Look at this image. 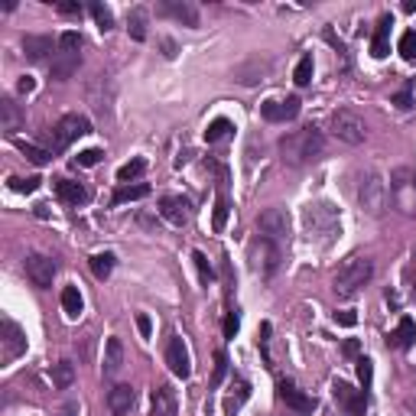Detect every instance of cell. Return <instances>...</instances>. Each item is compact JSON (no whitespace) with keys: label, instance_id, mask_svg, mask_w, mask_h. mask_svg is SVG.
<instances>
[{"label":"cell","instance_id":"obj_7","mask_svg":"<svg viewBox=\"0 0 416 416\" xmlns=\"http://www.w3.org/2000/svg\"><path fill=\"white\" fill-rule=\"evenodd\" d=\"M20 355H26V332L13 319H3L0 322V361L13 364Z\"/></svg>","mask_w":416,"mask_h":416},{"label":"cell","instance_id":"obj_12","mask_svg":"<svg viewBox=\"0 0 416 416\" xmlns=\"http://www.w3.org/2000/svg\"><path fill=\"white\" fill-rule=\"evenodd\" d=\"M166 364H169V371H173L176 377H189L192 374V358H189V348H185V342L179 335L166 345Z\"/></svg>","mask_w":416,"mask_h":416},{"label":"cell","instance_id":"obj_44","mask_svg":"<svg viewBox=\"0 0 416 416\" xmlns=\"http://www.w3.org/2000/svg\"><path fill=\"white\" fill-rule=\"evenodd\" d=\"M244 400H247V384H241V387H238V397H228V400H225V410L231 413V410H238Z\"/></svg>","mask_w":416,"mask_h":416},{"label":"cell","instance_id":"obj_11","mask_svg":"<svg viewBox=\"0 0 416 416\" xmlns=\"http://www.w3.org/2000/svg\"><path fill=\"white\" fill-rule=\"evenodd\" d=\"M277 393H280V400L293 410V413H300V416H309L312 410H315V397H309L306 391H300L293 381H280L277 384Z\"/></svg>","mask_w":416,"mask_h":416},{"label":"cell","instance_id":"obj_17","mask_svg":"<svg viewBox=\"0 0 416 416\" xmlns=\"http://www.w3.org/2000/svg\"><path fill=\"white\" fill-rule=\"evenodd\" d=\"M134 404H137V393H134L130 384H117V387H111V393H107V406H111V413L114 416L130 413Z\"/></svg>","mask_w":416,"mask_h":416},{"label":"cell","instance_id":"obj_24","mask_svg":"<svg viewBox=\"0 0 416 416\" xmlns=\"http://www.w3.org/2000/svg\"><path fill=\"white\" fill-rule=\"evenodd\" d=\"M387 342H391L393 348H410L416 342V322L410 319V315H404V319H400V325L391 332V338H387Z\"/></svg>","mask_w":416,"mask_h":416},{"label":"cell","instance_id":"obj_38","mask_svg":"<svg viewBox=\"0 0 416 416\" xmlns=\"http://www.w3.org/2000/svg\"><path fill=\"white\" fill-rule=\"evenodd\" d=\"M192 260H196V270H198V280H202V283H211V277H215V273H211V264H208V257L202 254V251H196V254H192Z\"/></svg>","mask_w":416,"mask_h":416},{"label":"cell","instance_id":"obj_10","mask_svg":"<svg viewBox=\"0 0 416 416\" xmlns=\"http://www.w3.org/2000/svg\"><path fill=\"white\" fill-rule=\"evenodd\" d=\"M23 267H26V277L33 280V287H39V289H49L52 287V277H56V260L52 257H46V254H30L23 260Z\"/></svg>","mask_w":416,"mask_h":416},{"label":"cell","instance_id":"obj_52","mask_svg":"<svg viewBox=\"0 0 416 416\" xmlns=\"http://www.w3.org/2000/svg\"><path fill=\"white\" fill-rule=\"evenodd\" d=\"M36 215L39 218H49V205H36Z\"/></svg>","mask_w":416,"mask_h":416},{"label":"cell","instance_id":"obj_5","mask_svg":"<svg viewBox=\"0 0 416 416\" xmlns=\"http://www.w3.org/2000/svg\"><path fill=\"white\" fill-rule=\"evenodd\" d=\"M247 260H251V270L267 277V273H273L280 264V251L273 241H267L264 234H257L254 241L247 244Z\"/></svg>","mask_w":416,"mask_h":416},{"label":"cell","instance_id":"obj_22","mask_svg":"<svg viewBox=\"0 0 416 416\" xmlns=\"http://www.w3.org/2000/svg\"><path fill=\"white\" fill-rule=\"evenodd\" d=\"M121 368H124V345H121V338H107V345H104L101 374H104V377H114Z\"/></svg>","mask_w":416,"mask_h":416},{"label":"cell","instance_id":"obj_45","mask_svg":"<svg viewBox=\"0 0 416 416\" xmlns=\"http://www.w3.org/2000/svg\"><path fill=\"white\" fill-rule=\"evenodd\" d=\"M137 329H140V335H143V338L153 335V322H150V315H147V312H140V315H137Z\"/></svg>","mask_w":416,"mask_h":416},{"label":"cell","instance_id":"obj_36","mask_svg":"<svg viewBox=\"0 0 416 416\" xmlns=\"http://www.w3.org/2000/svg\"><path fill=\"white\" fill-rule=\"evenodd\" d=\"M127 30H130V36H134V39H147V13H143V10L130 13Z\"/></svg>","mask_w":416,"mask_h":416},{"label":"cell","instance_id":"obj_18","mask_svg":"<svg viewBox=\"0 0 416 416\" xmlns=\"http://www.w3.org/2000/svg\"><path fill=\"white\" fill-rule=\"evenodd\" d=\"M26 124V114L20 111V104L13 101V98H3L0 101V127H3V134H17V130Z\"/></svg>","mask_w":416,"mask_h":416},{"label":"cell","instance_id":"obj_43","mask_svg":"<svg viewBox=\"0 0 416 416\" xmlns=\"http://www.w3.org/2000/svg\"><path fill=\"white\" fill-rule=\"evenodd\" d=\"M371 377H374V364H371V358H358V381L364 384V391L371 387Z\"/></svg>","mask_w":416,"mask_h":416},{"label":"cell","instance_id":"obj_48","mask_svg":"<svg viewBox=\"0 0 416 416\" xmlns=\"http://www.w3.org/2000/svg\"><path fill=\"white\" fill-rule=\"evenodd\" d=\"M335 322H338V325H348V329H351V325L358 322V315H355L351 309H342V312H335Z\"/></svg>","mask_w":416,"mask_h":416},{"label":"cell","instance_id":"obj_35","mask_svg":"<svg viewBox=\"0 0 416 416\" xmlns=\"http://www.w3.org/2000/svg\"><path fill=\"white\" fill-rule=\"evenodd\" d=\"M88 10H92L94 23H98V30H101V33H107V30H111V26H114V13L107 10V7H104V3H92V7H88Z\"/></svg>","mask_w":416,"mask_h":416},{"label":"cell","instance_id":"obj_30","mask_svg":"<svg viewBox=\"0 0 416 416\" xmlns=\"http://www.w3.org/2000/svg\"><path fill=\"white\" fill-rule=\"evenodd\" d=\"M231 130H234V124L228 117H215V121L205 127V143H218V140L231 137Z\"/></svg>","mask_w":416,"mask_h":416},{"label":"cell","instance_id":"obj_50","mask_svg":"<svg viewBox=\"0 0 416 416\" xmlns=\"http://www.w3.org/2000/svg\"><path fill=\"white\" fill-rule=\"evenodd\" d=\"M59 416H79V404H75V400H72V404H65Z\"/></svg>","mask_w":416,"mask_h":416},{"label":"cell","instance_id":"obj_23","mask_svg":"<svg viewBox=\"0 0 416 416\" xmlns=\"http://www.w3.org/2000/svg\"><path fill=\"white\" fill-rule=\"evenodd\" d=\"M56 196L65 202V205H85L88 202V189L72 179H56Z\"/></svg>","mask_w":416,"mask_h":416},{"label":"cell","instance_id":"obj_8","mask_svg":"<svg viewBox=\"0 0 416 416\" xmlns=\"http://www.w3.org/2000/svg\"><path fill=\"white\" fill-rule=\"evenodd\" d=\"M257 231L264 234L267 241H283L289 238V215L287 208H264L260 211V218H257Z\"/></svg>","mask_w":416,"mask_h":416},{"label":"cell","instance_id":"obj_42","mask_svg":"<svg viewBox=\"0 0 416 416\" xmlns=\"http://www.w3.org/2000/svg\"><path fill=\"white\" fill-rule=\"evenodd\" d=\"M59 49H72V52H81V36L75 33V30L62 33V36H59Z\"/></svg>","mask_w":416,"mask_h":416},{"label":"cell","instance_id":"obj_53","mask_svg":"<svg viewBox=\"0 0 416 416\" xmlns=\"http://www.w3.org/2000/svg\"><path fill=\"white\" fill-rule=\"evenodd\" d=\"M404 13H416V0H406V3H404Z\"/></svg>","mask_w":416,"mask_h":416},{"label":"cell","instance_id":"obj_13","mask_svg":"<svg viewBox=\"0 0 416 416\" xmlns=\"http://www.w3.org/2000/svg\"><path fill=\"white\" fill-rule=\"evenodd\" d=\"M338 215L332 205H309L306 208V228L312 234H322V231H335Z\"/></svg>","mask_w":416,"mask_h":416},{"label":"cell","instance_id":"obj_49","mask_svg":"<svg viewBox=\"0 0 416 416\" xmlns=\"http://www.w3.org/2000/svg\"><path fill=\"white\" fill-rule=\"evenodd\" d=\"M17 92H20V94H30V92H36V79H30V75H23V79L17 81Z\"/></svg>","mask_w":416,"mask_h":416},{"label":"cell","instance_id":"obj_32","mask_svg":"<svg viewBox=\"0 0 416 416\" xmlns=\"http://www.w3.org/2000/svg\"><path fill=\"white\" fill-rule=\"evenodd\" d=\"M143 173H147V160H143V156H137V160L124 163V166L117 169V179H121V183L127 185L130 179H137V176H143Z\"/></svg>","mask_w":416,"mask_h":416},{"label":"cell","instance_id":"obj_19","mask_svg":"<svg viewBox=\"0 0 416 416\" xmlns=\"http://www.w3.org/2000/svg\"><path fill=\"white\" fill-rule=\"evenodd\" d=\"M79 62H81V52H72V49H59L56 59H52V79L56 81H65L79 72Z\"/></svg>","mask_w":416,"mask_h":416},{"label":"cell","instance_id":"obj_1","mask_svg":"<svg viewBox=\"0 0 416 416\" xmlns=\"http://www.w3.org/2000/svg\"><path fill=\"white\" fill-rule=\"evenodd\" d=\"M322 147H325V140L315 127L293 130V134H287V137L280 140L283 163H289V166H306L309 160H315V156L322 153Z\"/></svg>","mask_w":416,"mask_h":416},{"label":"cell","instance_id":"obj_28","mask_svg":"<svg viewBox=\"0 0 416 416\" xmlns=\"http://www.w3.org/2000/svg\"><path fill=\"white\" fill-rule=\"evenodd\" d=\"M13 143H17V150L23 153L30 163H36V166H46V163L52 160V150H43V147H36L30 140H13Z\"/></svg>","mask_w":416,"mask_h":416},{"label":"cell","instance_id":"obj_34","mask_svg":"<svg viewBox=\"0 0 416 416\" xmlns=\"http://www.w3.org/2000/svg\"><path fill=\"white\" fill-rule=\"evenodd\" d=\"M312 72H315V65H312V56H302L300 62H296V72H293V81L300 85V88H306L312 81Z\"/></svg>","mask_w":416,"mask_h":416},{"label":"cell","instance_id":"obj_27","mask_svg":"<svg viewBox=\"0 0 416 416\" xmlns=\"http://www.w3.org/2000/svg\"><path fill=\"white\" fill-rule=\"evenodd\" d=\"M72 381H75V364H72V361L52 364V387H56V391H69Z\"/></svg>","mask_w":416,"mask_h":416},{"label":"cell","instance_id":"obj_47","mask_svg":"<svg viewBox=\"0 0 416 416\" xmlns=\"http://www.w3.org/2000/svg\"><path fill=\"white\" fill-rule=\"evenodd\" d=\"M59 13H65V17H81V3H72V0H62V3H59Z\"/></svg>","mask_w":416,"mask_h":416},{"label":"cell","instance_id":"obj_3","mask_svg":"<svg viewBox=\"0 0 416 416\" xmlns=\"http://www.w3.org/2000/svg\"><path fill=\"white\" fill-rule=\"evenodd\" d=\"M85 134H92V124H88V117L65 114V117H62V121L56 124V127L49 130V143H52V153L69 150L72 143H75L79 137H85Z\"/></svg>","mask_w":416,"mask_h":416},{"label":"cell","instance_id":"obj_39","mask_svg":"<svg viewBox=\"0 0 416 416\" xmlns=\"http://www.w3.org/2000/svg\"><path fill=\"white\" fill-rule=\"evenodd\" d=\"M397 49H400V56L404 59H416V33L413 30H406V33L400 36V46Z\"/></svg>","mask_w":416,"mask_h":416},{"label":"cell","instance_id":"obj_26","mask_svg":"<svg viewBox=\"0 0 416 416\" xmlns=\"http://www.w3.org/2000/svg\"><path fill=\"white\" fill-rule=\"evenodd\" d=\"M150 196V185H143V183H137V185H117L114 189V205H124V202H137V198H147Z\"/></svg>","mask_w":416,"mask_h":416},{"label":"cell","instance_id":"obj_14","mask_svg":"<svg viewBox=\"0 0 416 416\" xmlns=\"http://www.w3.org/2000/svg\"><path fill=\"white\" fill-rule=\"evenodd\" d=\"M260 114L270 124H283V121H293L300 114V98H287V101H264L260 104Z\"/></svg>","mask_w":416,"mask_h":416},{"label":"cell","instance_id":"obj_33","mask_svg":"<svg viewBox=\"0 0 416 416\" xmlns=\"http://www.w3.org/2000/svg\"><path fill=\"white\" fill-rule=\"evenodd\" d=\"M88 264H92V273H94V277H98V280H107V277H111V270H114V254H94Z\"/></svg>","mask_w":416,"mask_h":416},{"label":"cell","instance_id":"obj_46","mask_svg":"<svg viewBox=\"0 0 416 416\" xmlns=\"http://www.w3.org/2000/svg\"><path fill=\"white\" fill-rule=\"evenodd\" d=\"M238 329H241V322H238V315H234V312H228V315H225V335L234 338V335H238Z\"/></svg>","mask_w":416,"mask_h":416},{"label":"cell","instance_id":"obj_15","mask_svg":"<svg viewBox=\"0 0 416 416\" xmlns=\"http://www.w3.org/2000/svg\"><path fill=\"white\" fill-rule=\"evenodd\" d=\"M160 13L163 17H173V20H179L185 26H198V10H196V3H189V0H163Z\"/></svg>","mask_w":416,"mask_h":416},{"label":"cell","instance_id":"obj_9","mask_svg":"<svg viewBox=\"0 0 416 416\" xmlns=\"http://www.w3.org/2000/svg\"><path fill=\"white\" fill-rule=\"evenodd\" d=\"M332 397H335V404L345 410V416H364V410H368L364 391L351 387V384H345V381H335V384H332Z\"/></svg>","mask_w":416,"mask_h":416},{"label":"cell","instance_id":"obj_37","mask_svg":"<svg viewBox=\"0 0 416 416\" xmlns=\"http://www.w3.org/2000/svg\"><path fill=\"white\" fill-rule=\"evenodd\" d=\"M39 185H43V179H39V176H30V179H20V176H17V179H10V189H13V192H23V196L36 192Z\"/></svg>","mask_w":416,"mask_h":416},{"label":"cell","instance_id":"obj_21","mask_svg":"<svg viewBox=\"0 0 416 416\" xmlns=\"http://www.w3.org/2000/svg\"><path fill=\"white\" fill-rule=\"evenodd\" d=\"M391 13H384L381 20H377V30H374V39H371V56L374 59H384L391 52Z\"/></svg>","mask_w":416,"mask_h":416},{"label":"cell","instance_id":"obj_16","mask_svg":"<svg viewBox=\"0 0 416 416\" xmlns=\"http://www.w3.org/2000/svg\"><path fill=\"white\" fill-rule=\"evenodd\" d=\"M179 410V400H176V391L169 384H160L150 397V416H176Z\"/></svg>","mask_w":416,"mask_h":416},{"label":"cell","instance_id":"obj_40","mask_svg":"<svg viewBox=\"0 0 416 416\" xmlns=\"http://www.w3.org/2000/svg\"><path fill=\"white\" fill-rule=\"evenodd\" d=\"M225 374H228V355L218 351V358H215V374H211V387H218L225 381Z\"/></svg>","mask_w":416,"mask_h":416},{"label":"cell","instance_id":"obj_31","mask_svg":"<svg viewBox=\"0 0 416 416\" xmlns=\"http://www.w3.org/2000/svg\"><path fill=\"white\" fill-rule=\"evenodd\" d=\"M228 215H231V202H228V196H218V198H215V211H211V228H215L218 234L225 231Z\"/></svg>","mask_w":416,"mask_h":416},{"label":"cell","instance_id":"obj_51","mask_svg":"<svg viewBox=\"0 0 416 416\" xmlns=\"http://www.w3.org/2000/svg\"><path fill=\"white\" fill-rule=\"evenodd\" d=\"M397 107H410V94H397Z\"/></svg>","mask_w":416,"mask_h":416},{"label":"cell","instance_id":"obj_4","mask_svg":"<svg viewBox=\"0 0 416 416\" xmlns=\"http://www.w3.org/2000/svg\"><path fill=\"white\" fill-rule=\"evenodd\" d=\"M358 202L368 215H381L384 205H387V183H384L381 173H368L361 176L358 183Z\"/></svg>","mask_w":416,"mask_h":416},{"label":"cell","instance_id":"obj_25","mask_svg":"<svg viewBox=\"0 0 416 416\" xmlns=\"http://www.w3.org/2000/svg\"><path fill=\"white\" fill-rule=\"evenodd\" d=\"M23 52H26V59L43 62L52 52V39L49 36H23Z\"/></svg>","mask_w":416,"mask_h":416},{"label":"cell","instance_id":"obj_20","mask_svg":"<svg viewBox=\"0 0 416 416\" xmlns=\"http://www.w3.org/2000/svg\"><path fill=\"white\" fill-rule=\"evenodd\" d=\"M160 215L169 221V225L183 228L185 221H189V202H185V198H179V196H166L160 202Z\"/></svg>","mask_w":416,"mask_h":416},{"label":"cell","instance_id":"obj_29","mask_svg":"<svg viewBox=\"0 0 416 416\" xmlns=\"http://www.w3.org/2000/svg\"><path fill=\"white\" fill-rule=\"evenodd\" d=\"M62 309H65V315L69 319H79L81 309H85V300H81L79 287H65L62 289Z\"/></svg>","mask_w":416,"mask_h":416},{"label":"cell","instance_id":"obj_6","mask_svg":"<svg viewBox=\"0 0 416 416\" xmlns=\"http://www.w3.org/2000/svg\"><path fill=\"white\" fill-rule=\"evenodd\" d=\"M332 134H335L338 140L351 143V147H358V143H364V137H368V127H364V121H361L355 111L338 107L335 114H332Z\"/></svg>","mask_w":416,"mask_h":416},{"label":"cell","instance_id":"obj_41","mask_svg":"<svg viewBox=\"0 0 416 416\" xmlns=\"http://www.w3.org/2000/svg\"><path fill=\"white\" fill-rule=\"evenodd\" d=\"M104 160V150H81L75 156V166H98Z\"/></svg>","mask_w":416,"mask_h":416},{"label":"cell","instance_id":"obj_2","mask_svg":"<svg viewBox=\"0 0 416 416\" xmlns=\"http://www.w3.org/2000/svg\"><path fill=\"white\" fill-rule=\"evenodd\" d=\"M371 277H374V264H371L368 257H351V260H345V264L338 267L335 280H332V287H335L338 296H355V293H361V287H368Z\"/></svg>","mask_w":416,"mask_h":416}]
</instances>
